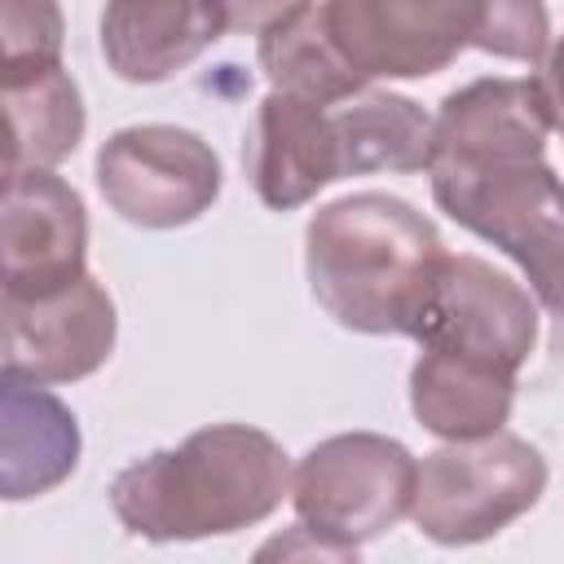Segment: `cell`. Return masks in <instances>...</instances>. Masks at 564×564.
Listing matches in <instances>:
<instances>
[{"mask_svg":"<svg viewBox=\"0 0 564 564\" xmlns=\"http://www.w3.org/2000/svg\"><path fill=\"white\" fill-rule=\"evenodd\" d=\"M242 167L256 198L273 212H295L326 185L344 181L330 106L269 93L256 106V123L242 145Z\"/></svg>","mask_w":564,"mask_h":564,"instance_id":"cell-11","label":"cell"},{"mask_svg":"<svg viewBox=\"0 0 564 564\" xmlns=\"http://www.w3.org/2000/svg\"><path fill=\"white\" fill-rule=\"evenodd\" d=\"M326 35L361 88L375 79H423L445 70L476 26V4L423 0H326Z\"/></svg>","mask_w":564,"mask_h":564,"instance_id":"cell-9","label":"cell"},{"mask_svg":"<svg viewBox=\"0 0 564 564\" xmlns=\"http://www.w3.org/2000/svg\"><path fill=\"white\" fill-rule=\"evenodd\" d=\"M511 405H516V379L489 366L427 348L410 366V410L432 436L449 445L502 432Z\"/></svg>","mask_w":564,"mask_h":564,"instance_id":"cell-14","label":"cell"},{"mask_svg":"<svg viewBox=\"0 0 564 564\" xmlns=\"http://www.w3.org/2000/svg\"><path fill=\"white\" fill-rule=\"evenodd\" d=\"M291 485L286 449L247 423H212L110 480L115 520L145 542L225 538L269 520Z\"/></svg>","mask_w":564,"mask_h":564,"instance_id":"cell-3","label":"cell"},{"mask_svg":"<svg viewBox=\"0 0 564 564\" xmlns=\"http://www.w3.org/2000/svg\"><path fill=\"white\" fill-rule=\"evenodd\" d=\"M414 339L427 352L463 357L516 379L538 344V300L489 260L445 251Z\"/></svg>","mask_w":564,"mask_h":564,"instance_id":"cell-7","label":"cell"},{"mask_svg":"<svg viewBox=\"0 0 564 564\" xmlns=\"http://www.w3.org/2000/svg\"><path fill=\"white\" fill-rule=\"evenodd\" d=\"M234 4H137L119 0L101 13V53L123 84H163L234 31Z\"/></svg>","mask_w":564,"mask_h":564,"instance_id":"cell-13","label":"cell"},{"mask_svg":"<svg viewBox=\"0 0 564 564\" xmlns=\"http://www.w3.org/2000/svg\"><path fill=\"white\" fill-rule=\"evenodd\" d=\"M551 132L555 62L524 79L485 75L445 93L423 167L436 207L516 260L542 313L560 308L564 256V198L546 163Z\"/></svg>","mask_w":564,"mask_h":564,"instance_id":"cell-1","label":"cell"},{"mask_svg":"<svg viewBox=\"0 0 564 564\" xmlns=\"http://www.w3.org/2000/svg\"><path fill=\"white\" fill-rule=\"evenodd\" d=\"M445 242L405 198L383 189L344 194L313 212L304 229V273L313 300L344 330L410 335L427 308Z\"/></svg>","mask_w":564,"mask_h":564,"instance_id":"cell-2","label":"cell"},{"mask_svg":"<svg viewBox=\"0 0 564 564\" xmlns=\"http://www.w3.org/2000/svg\"><path fill=\"white\" fill-rule=\"evenodd\" d=\"M66 18L53 0H0V93H22L62 70Z\"/></svg>","mask_w":564,"mask_h":564,"instance_id":"cell-17","label":"cell"},{"mask_svg":"<svg viewBox=\"0 0 564 564\" xmlns=\"http://www.w3.org/2000/svg\"><path fill=\"white\" fill-rule=\"evenodd\" d=\"M256 62L273 93L300 97L313 106H339L357 93H366L352 70L339 62L322 4H282L264 9L256 22Z\"/></svg>","mask_w":564,"mask_h":564,"instance_id":"cell-15","label":"cell"},{"mask_svg":"<svg viewBox=\"0 0 564 564\" xmlns=\"http://www.w3.org/2000/svg\"><path fill=\"white\" fill-rule=\"evenodd\" d=\"M471 48L546 66V62H551L546 9H542V4H476Z\"/></svg>","mask_w":564,"mask_h":564,"instance_id":"cell-18","label":"cell"},{"mask_svg":"<svg viewBox=\"0 0 564 564\" xmlns=\"http://www.w3.org/2000/svg\"><path fill=\"white\" fill-rule=\"evenodd\" d=\"M22 172H31V163H26L22 137H18V123H13V115H9L4 101H0V194H4Z\"/></svg>","mask_w":564,"mask_h":564,"instance_id":"cell-20","label":"cell"},{"mask_svg":"<svg viewBox=\"0 0 564 564\" xmlns=\"http://www.w3.org/2000/svg\"><path fill=\"white\" fill-rule=\"evenodd\" d=\"M414 467L419 458L397 436L339 432L300 458L286 494L304 529L357 546L410 516Z\"/></svg>","mask_w":564,"mask_h":564,"instance_id":"cell-5","label":"cell"},{"mask_svg":"<svg viewBox=\"0 0 564 564\" xmlns=\"http://www.w3.org/2000/svg\"><path fill=\"white\" fill-rule=\"evenodd\" d=\"M546 494V458L511 432L458 441L414 467L410 516L436 546H476L520 520Z\"/></svg>","mask_w":564,"mask_h":564,"instance_id":"cell-4","label":"cell"},{"mask_svg":"<svg viewBox=\"0 0 564 564\" xmlns=\"http://www.w3.org/2000/svg\"><path fill=\"white\" fill-rule=\"evenodd\" d=\"M115 300L88 269L53 291L0 295V361L26 383L48 388L97 375L115 352Z\"/></svg>","mask_w":564,"mask_h":564,"instance_id":"cell-8","label":"cell"},{"mask_svg":"<svg viewBox=\"0 0 564 564\" xmlns=\"http://www.w3.org/2000/svg\"><path fill=\"white\" fill-rule=\"evenodd\" d=\"M75 410L9 370H0V502H31L66 485L79 467Z\"/></svg>","mask_w":564,"mask_h":564,"instance_id":"cell-12","label":"cell"},{"mask_svg":"<svg viewBox=\"0 0 564 564\" xmlns=\"http://www.w3.org/2000/svg\"><path fill=\"white\" fill-rule=\"evenodd\" d=\"M335 141H339V167L344 176L366 172H423L427 167V137L432 115L401 93L366 88L339 106H330Z\"/></svg>","mask_w":564,"mask_h":564,"instance_id":"cell-16","label":"cell"},{"mask_svg":"<svg viewBox=\"0 0 564 564\" xmlns=\"http://www.w3.org/2000/svg\"><path fill=\"white\" fill-rule=\"evenodd\" d=\"M220 154L189 128L132 123L101 141L97 189L106 207L137 229L194 225L220 198Z\"/></svg>","mask_w":564,"mask_h":564,"instance_id":"cell-6","label":"cell"},{"mask_svg":"<svg viewBox=\"0 0 564 564\" xmlns=\"http://www.w3.org/2000/svg\"><path fill=\"white\" fill-rule=\"evenodd\" d=\"M251 564H361V555H357V546H344L304 524H291V529H278L273 538H264L256 546Z\"/></svg>","mask_w":564,"mask_h":564,"instance_id":"cell-19","label":"cell"},{"mask_svg":"<svg viewBox=\"0 0 564 564\" xmlns=\"http://www.w3.org/2000/svg\"><path fill=\"white\" fill-rule=\"evenodd\" d=\"M88 212L75 185L31 167L0 194V295L53 291L84 273Z\"/></svg>","mask_w":564,"mask_h":564,"instance_id":"cell-10","label":"cell"}]
</instances>
